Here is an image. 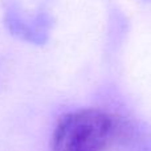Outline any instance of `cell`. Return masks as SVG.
Wrapping results in <instances>:
<instances>
[{"label": "cell", "mask_w": 151, "mask_h": 151, "mask_svg": "<svg viewBox=\"0 0 151 151\" xmlns=\"http://www.w3.org/2000/svg\"><path fill=\"white\" fill-rule=\"evenodd\" d=\"M119 123L111 114L83 109L58 119L50 151H104L115 141Z\"/></svg>", "instance_id": "6da1fadb"}]
</instances>
